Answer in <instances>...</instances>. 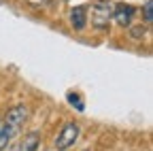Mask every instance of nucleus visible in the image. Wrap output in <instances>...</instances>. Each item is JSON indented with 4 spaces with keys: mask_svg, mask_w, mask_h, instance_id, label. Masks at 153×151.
Returning <instances> with one entry per match:
<instances>
[{
    "mask_svg": "<svg viewBox=\"0 0 153 151\" xmlns=\"http://www.w3.org/2000/svg\"><path fill=\"white\" fill-rule=\"evenodd\" d=\"M68 102H70L72 106H76L79 111H83V102L79 100V94H68Z\"/></svg>",
    "mask_w": 153,
    "mask_h": 151,
    "instance_id": "10",
    "label": "nucleus"
},
{
    "mask_svg": "<svg viewBox=\"0 0 153 151\" xmlns=\"http://www.w3.org/2000/svg\"><path fill=\"white\" fill-rule=\"evenodd\" d=\"M41 147V136H38V132H28L24 136V141L19 143V151H38Z\"/></svg>",
    "mask_w": 153,
    "mask_h": 151,
    "instance_id": "6",
    "label": "nucleus"
},
{
    "mask_svg": "<svg viewBox=\"0 0 153 151\" xmlns=\"http://www.w3.org/2000/svg\"><path fill=\"white\" fill-rule=\"evenodd\" d=\"M147 24H134V26H130V36L132 39H136V41H140L143 36L147 34Z\"/></svg>",
    "mask_w": 153,
    "mask_h": 151,
    "instance_id": "8",
    "label": "nucleus"
},
{
    "mask_svg": "<svg viewBox=\"0 0 153 151\" xmlns=\"http://www.w3.org/2000/svg\"><path fill=\"white\" fill-rule=\"evenodd\" d=\"M79 134H81V126L74 123V121H68L60 130L57 138H55V149H68V147H72L76 143V138H79Z\"/></svg>",
    "mask_w": 153,
    "mask_h": 151,
    "instance_id": "2",
    "label": "nucleus"
},
{
    "mask_svg": "<svg viewBox=\"0 0 153 151\" xmlns=\"http://www.w3.org/2000/svg\"><path fill=\"white\" fill-rule=\"evenodd\" d=\"M57 151H66V149H57Z\"/></svg>",
    "mask_w": 153,
    "mask_h": 151,
    "instance_id": "11",
    "label": "nucleus"
},
{
    "mask_svg": "<svg viewBox=\"0 0 153 151\" xmlns=\"http://www.w3.org/2000/svg\"><path fill=\"white\" fill-rule=\"evenodd\" d=\"M70 24H72L74 30H85V26H87V9L85 7L70 9Z\"/></svg>",
    "mask_w": 153,
    "mask_h": 151,
    "instance_id": "5",
    "label": "nucleus"
},
{
    "mask_svg": "<svg viewBox=\"0 0 153 151\" xmlns=\"http://www.w3.org/2000/svg\"><path fill=\"white\" fill-rule=\"evenodd\" d=\"M26 121H28V106H24V104L13 106V109L7 113V119H4V123L9 126V130L13 132L15 136L22 132V128H24Z\"/></svg>",
    "mask_w": 153,
    "mask_h": 151,
    "instance_id": "3",
    "label": "nucleus"
},
{
    "mask_svg": "<svg viewBox=\"0 0 153 151\" xmlns=\"http://www.w3.org/2000/svg\"><path fill=\"white\" fill-rule=\"evenodd\" d=\"M134 7L132 4H117V7H113V19L117 22L119 26H123V28H128L130 26V22H132V17H134Z\"/></svg>",
    "mask_w": 153,
    "mask_h": 151,
    "instance_id": "4",
    "label": "nucleus"
},
{
    "mask_svg": "<svg viewBox=\"0 0 153 151\" xmlns=\"http://www.w3.org/2000/svg\"><path fill=\"white\" fill-rule=\"evenodd\" d=\"M13 136H15V134L9 130V126H7L4 121H0V149H4V147L13 141Z\"/></svg>",
    "mask_w": 153,
    "mask_h": 151,
    "instance_id": "7",
    "label": "nucleus"
},
{
    "mask_svg": "<svg viewBox=\"0 0 153 151\" xmlns=\"http://www.w3.org/2000/svg\"><path fill=\"white\" fill-rule=\"evenodd\" d=\"M113 17V4L108 0H96L94 7H91V24L98 28V30H104Z\"/></svg>",
    "mask_w": 153,
    "mask_h": 151,
    "instance_id": "1",
    "label": "nucleus"
},
{
    "mask_svg": "<svg viewBox=\"0 0 153 151\" xmlns=\"http://www.w3.org/2000/svg\"><path fill=\"white\" fill-rule=\"evenodd\" d=\"M153 19V0H147L145 2V24L149 26Z\"/></svg>",
    "mask_w": 153,
    "mask_h": 151,
    "instance_id": "9",
    "label": "nucleus"
}]
</instances>
